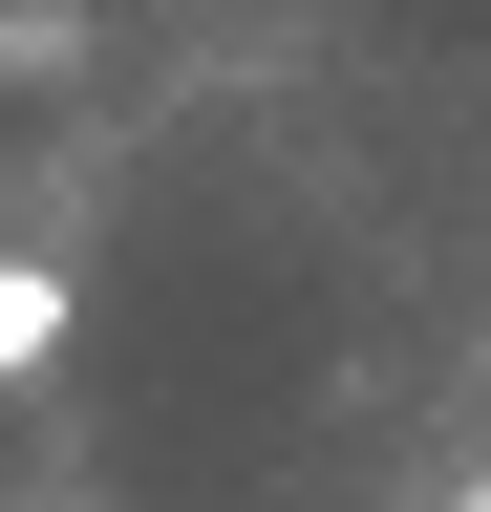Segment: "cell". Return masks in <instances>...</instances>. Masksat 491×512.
Wrapping results in <instances>:
<instances>
[{
    "label": "cell",
    "mask_w": 491,
    "mask_h": 512,
    "mask_svg": "<svg viewBox=\"0 0 491 512\" xmlns=\"http://www.w3.org/2000/svg\"><path fill=\"white\" fill-rule=\"evenodd\" d=\"M22 363H65V278H43V256H0V384Z\"/></svg>",
    "instance_id": "6da1fadb"
},
{
    "label": "cell",
    "mask_w": 491,
    "mask_h": 512,
    "mask_svg": "<svg viewBox=\"0 0 491 512\" xmlns=\"http://www.w3.org/2000/svg\"><path fill=\"white\" fill-rule=\"evenodd\" d=\"M470 512H491V491H470Z\"/></svg>",
    "instance_id": "7a4b0ae2"
}]
</instances>
